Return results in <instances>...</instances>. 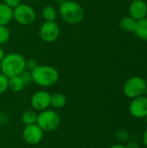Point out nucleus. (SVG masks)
<instances>
[{
  "label": "nucleus",
  "mask_w": 147,
  "mask_h": 148,
  "mask_svg": "<svg viewBox=\"0 0 147 148\" xmlns=\"http://www.w3.org/2000/svg\"><path fill=\"white\" fill-rule=\"evenodd\" d=\"M26 59L18 53H9L4 55L0 62L2 73L8 78L19 75L26 69Z\"/></svg>",
  "instance_id": "1"
},
{
  "label": "nucleus",
  "mask_w": 147,
  "mask_h": 148,
  "mask_svg": "<svg viewBox=\"0 0 147 148\" xmlns=\"http://www.w3.org/2000/svg\"><path fill=\"white\" fill-rule=\"evenodd\" d=\"M33 82L42 88H49L57 83L59 73L57 69L49 65H37L31 71Z\"/></svg>",
  "instance_id": "2"
},
{
  "label": "nucleus",
  "mask_w": 147,
  "mask_h": 148,
  "mask_svg": "<svg viewBox=\"0 0 147 148\" xmlns=\"http://www.w3.org/2000/svg\"><path fill=\"white\" fill-rule=\"evenodd\" d=\"M59 14L64 22L76 24L83 20L85 11L79 3L73 0H65L59 6Z\"/></svg>",
  "instance_id": "3"
},
{
  "label": "nucleus",
  "mask_w": 147,
  "mask_h": 148,
  "mask_svg": "<svg viewBox=\"0 0 147 148\" xmlns=\"http://www.w3.org/2000/svg\"><path fill=\"white\" fill-rule=\"evenodd\" d=\"M36 124L43 132H53L61 125V117L55 110L48 108L38 113Z\"/></svg>",
  "instance_id": "4"
},
{
  "label": "nucleus",
  "mask_w": 147,
  "mask_h": 148,
  "mask_svg": "<svg viewBox=\"0 0 147 148\" xmlns=\"http://www.w3.org/2000/svg\"><path fill=\"white\" fill-rule=\"evenodd\" d=\"M147 86L146 80L140 76H132L126 80L123 86V92L128 98L133 99L145 95Z\"/></svg>",
  "instance_id": "5"
},
{
  "label": "nucleus",
  "mask_w": 147,
  "mask_h": 148,
  "mask_svg": "<svg viewBox=\"0 0 147 148\" xmlns=\"http://www.w3.org/2000/svg\"><path fill=\"white\" fill-rule=\"evenodd\" d=\"M36 18L35 10L27 3H20L13 9V19L22 25L32 24Z\"/></svg>",
  "instance_id": "6"
},
{
  "label": "nucleus",
  "mask_w": 147,
  "mask_h": 148,
  "mask_svg": "<svg viewBox=\"0 0 147 148\" xmlns=\"http://www.w3.org/2000/svg\"><path fill=\"white\" fill-rule=\"evenodd\" d=\"M39 35L41 39L45 42H54L60 35V27L55 22H44L40 28Z\"/></svg>",
  "instance_id": "7"
},
{
  "label": "nucleus",
  "mask_w": 147,
  "mask_h": 148,
  "mask_svg": "<svg viewBox=\"0 0 147 148\" xmlns=\"http://www.w3.org/2000/svg\"><path fill=\"white\" fill-rule=\"evenodd\" d=\"M51 95L46 90H39L34 93L30 98V105L36 111H43L50 107Z\"/></svg>",
  "instance_id": "8"
},
{
  "label": "nucleus",
  "mask_w": 147,
  "mask_h": 148,
  "mask_svg": "<svg viewBox=\"0 0 147 148\" xmlns=\"http://www.w3.org/2000/svg\"><path fill=\"white\" fill-rule=\"evenodd\" d=\"M43 131L40 128L37 124L25 126L23 131V140L31 146L39 144L43 138Z\"/></svg>",
  "instance_id": "9"
},
{
  "label": "nucleus",
  "mask_w": 147,
  "mask_h": 148,
  "mask_svg": "<svg viewBox=\"0 0 147 148\" xmlns=\"http://www.w3.org/2000/svg\"><path fill=\"white\" fill-rule=\"evenodd\" d=\"M129 111L135 118H146L147 116V95H141L132 99L129 105Z\"/></svg>",
  "instance_id": "10"
},
{
  "label": "nucleus",
  "mask_w": 147,
  "mask_h": 148,
  "mask_svg": "<svg viewBox=\"0 0 147 148\" xmlns=\"http://www.w3.org/2000/svg\"><path fill=\"white\" fill-rule=\"evenodd\" d=\"M129 14L137 21L145 18L147 15V3L144 0H133L128 8Z\"/></svg>",
  "instance_id": "11"
},
{
  "label": "nucleus",
  "mask_w": 147,
  "mask_h": 148,
  "mask_svg": "<svg viewBox=\"0 0 147 148\" xmlns=\"http://www.w3.org/2000/svg\"><path fill=\"white\" fill-rule=\"evenodd\" d=\"M13 19V9L0 3V25H7Z\"/></svg>",
  "instance_id": "12"
},
{
  "label": "nucleus",
  "mask_w": 147,
  "mask_h": 148,
  "mask_svg": "<svg viewBox=\"0 0 147 148\" xmlns=\"http://www.w3.org/2000/svg\"><path fill=\"white\" fill-rule=\"evenodd\" d=\"M137 23L138 21L136 19H134L133 17H132L131 16H125L120 20V25L122 30H124L125 32H128V33H132L135 31L136 26H137Z\"/></svg>",
  "instance_id": "13"
},
{
  "label": "nucleus",
  "mask_w": 147,
  "mask_h": 148,
  "mask_svg": "<svg viewBox=\"0 0 147 148\" xmlns=\"http://www.w3.org/2000/svg\"><path fill=\"white\" fill-rule=\"evenodd\" d=\"M67 104V98L64 95L61 93H55L51 95L50 106L55 109H61L64 108Z\"/></svg>",
  "instance_id": "14"
},
{
  "label": "nucleus",
  "mask_w": 147,
  "mask_h": 148,
  "mask_svg": "<svg viewBox=\"0 0 147 148\" xmlns=\"http://www.w3.org/2000/svg\"><path fill=\"white\" fill-rule=\"evenodd\" d=\"M134 33L141 40L147 41V18L145 17L141 20H139Z\"/></svg>",
  "instance_id": "15"
},
{
  "label": "nucleus",
  "mask_w": 147,
  "mask_h": 148,
  "mask_svg": "<svg viewBox=\"0 0 147 148\" xmlns=\"http://www.w3.org/2000/svg\"><path fill=\"white\" fill-rule=\"evenodd\" d=\"M37 114H38V113H36V111L34 110V109L33 110H26V111H24L21 115L22 122L25 126L36 124Z\"/></svg>",
  "instance_id": "16"
},
{
  "label": "nucleus",
  "mask_w": 147,
  "mask_h": 148,
  "mask_svg": "<svg viewBox=\"0 0 147 148\" xmlns=\"http://www.w3.org/2000/svg\"><path fill=\"white\" fill-rule=\"evenodd\" d=\"M8 85H9V89H10L12 92H15V93L22 91L23 88L25 87L20 75L10 77L8 81Z\"/></svg>",
  "instance_id": "17"
},
{
  "label": "nucleus",
  "mask_w": 147,
  "mask_h": 148,
  "mask_svg": "<svg viewBox=\"0 0 147 148\" xmlns=\"http://www.w3.org/2000/svg\"><path fill=\"white\" fill-rule=\"evenodd\" d=\"M42 18L45 20V22L55 21L57 16L56 9L53 5H46L42 10Z\"/></svg>",
  "instance_id": "18"
},
{
  "label": "nucleus",
  "mask_w": 147,
  "mask_h": 148,
  "mask_svg": "<svg viewBox=\"0 0 147 148\" xmlns=\"http://www.w3.org/2000/svg\"><path fill=\"white\" fill-rule=\"evenodd\" d=\"M10 32L6 25H0V44L6 43L10 39Z\"/></svg>",
  "instance_id": "19"
},
{
  "label": "nucleus",
  "mask_w": 147,
  "mask_h": 148,
  "mask_svg": "<svg viewBox=\"0 0 147 148\" xmlns=\"http://www.w3.org/2000/svg\"><path fill=\"white\" fill-rule=\"evenodd\" d=\"M115 137L121 142H126L129 140L130 134L126 129L124 128H119L115 132Z\"/></svg>",
  "instance_id": "20"
},
{
  "label": "nucleus",
  "mask_w": 147,
  "mask_h": 148,
  "mask_svg": "<svg viewBox=\"0 0 147 148\" xmlns=\"http://www.w3.org/2000/svg\"><path fill=\"white\" fill-rule=\"evenodd\" d=\"M20 77L24 84V86H28V85H30L32 82H33V79H32V75H31V71L29 70H23L20 75Z\"/></svg>",
  "instance_id": "21"
},
{
  "label": "nucleus",
  "mask_w": 147,
  "mask_h": 148,
  "mask_svg": "<svg viewBox=\"0 0 147 148\" xmlns=\"http://www.w3.org/2000/svg\"><path fill=\"white\" fill-rule=\"evenodd\" d=\"M8 81L9 78L5 76L3 73H0V95L5 93L8 90L9 88Z\"/></svg>",
  "instance_id": "22"
},
{
  "label": "nucleus",
  "mask_w": 147,
  "mask_h": 148,
  "mask_svg": "<svg viewBox=\"0 0 147 148\" xmlns=\"http://www.w3.org/2000/svg\"><path fill=\"white\" fill-rule=\"evenodd\" d=\"M25 65H26V69H27V70L32 71L34 69H36V67L38 64H37V62H36L35 59H33V58H29V59L26 60Z\"/></svg>",
  "instance_id": "23"
},
{
  "label": "nucleus",
  "mask_w": 147,
  "mask_h": 148,
  "mask_svg": "<svg viewBox=\"0 0 147 148\" xmlns=\"http://www.w3.org/2000/svg\"><path fill=\"white\" fill-rule=\"evenodd\" d=\"M3 3L11 9H14L21 3V0H3Z\"/></svg>",
  "instance_id": "24"
},
{
  "label": "nucleus",
  "mask_w": 147,
  "mask_h": 148,
  "mask_svg": "<svg viewBox=\"0 0 147 148\" xmlns=\"http://www.w3.org/2000/svg\"><path fill=\"white\" fill-rule=\"evenodd\" d=\"M126 148H140L139 145L137 143V142H134V141H131V142H128L126 146Z\"/></svg>",
  "instance_id": "25"
},
{
  "label": "nucleus",
  "mask_w": 147,
  "mask_h": 148,
  "mask_svg": "<svg viewBox=\"0 0 147 148\" xmlns=\"http://www.w3.org/2000/svg\"><path fill=\"white\" fill-rule=\"evenodd\" d=\"M6 122V114L0 112V124Z\"/></svg>",
  "instance_id": "26"
},
{
  "label": "nucleus",
  "mask_w": 147,
  "mask_h": 148,
  "mask_svg": "<svg viewBox=\"0 0 147 148\" xmlns=\"http://www.w3.org/2000/svg\"><path fill=\"white\" fill-rule=\"evenodd\" d=\"M142 140H143L144 145L147 147V129L145 131V133H144V134H143V136H142Z\"/></svg>",
  "instance_id": "27"
},
{
  "label": "nucleus",
  "mask_w": 147,
  "mask_h": 148,
  "mask_svg": "<svg viewBox=\"0 0 147 148\" xmlns=\"http://www.w3.org/2000/svg\"><path fill=\"white\" fill-rule=\"evenodd\" d=\"M109 148H126V146H123L121 144H114V145L111 146Z\"/></svg>",
  "instance_id": "28"
},
{
  "label": "nucleus",
  "mask_w": 147,
  "mask_h": 148,
  "mask_svg": "<svg viewBox=\"0 0 147 148\" xmlns=\"http://www.w3.org/2000/svg\"><path fill=\"white\" fill-rule=\"evenodd\" d=\"M4 52H3V50L1 49V47H0V62H1V61L3 60V56H4Z\"/></svg>",
  "instance_id": "29"
},
{
  "label": "nucleus",
  "mask_w": 147,
  "mask_h": 148,
  "mask_svg": "<svg viewBox=\"0 0 147 148\" xmlns=\"http://www.w3.org/2000/svg\"><path fill=\"white\" fill-rule=\"evenodd\" d=\"M146 124H147V116L146 117Z\"/></svg>",
  "instance_id": "30"
},
{
  "label": "nucleus",
  "mask_w": 147,
  "mask_h": 148,
  "mask_svg": "<svg viewBox=\"0 0 147 148\" xmlns=\"http://www.w3.org/2000/svg\"><path fill=\"white\" fill-rule=\"evenodd\" d=\"M146 86H147V78H146Z\"/></svg>",
  "instance_id": "31"
}]
</instances>
